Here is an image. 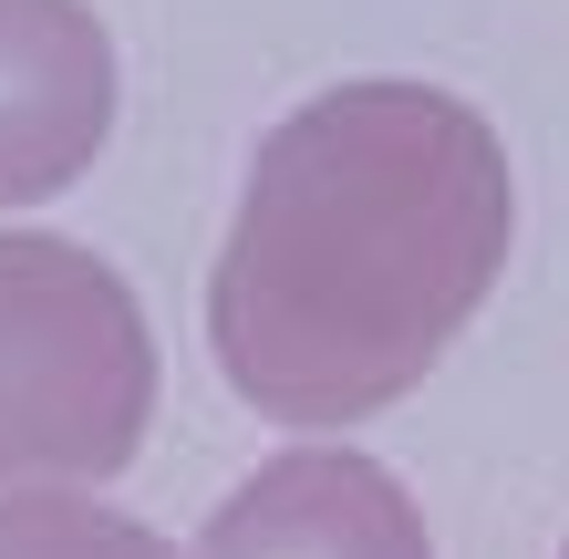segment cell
Here are the masks:
<instances>
[{
	"instance_id": "obj_4",
	"label": "cell",
	"mask_w": 569,
	"mask_h": 559,
	"mask_svg": "<svg viewBox=\"0 0 569 559\" xmlns=\"http://www.w3.org/2000/svg\"><path fill=\"white\" fill-rule=\"evenodd\" d=\"M197 559H435L405 477L352 446H280L197 529Z\"/></svg>"
},
{
	"instance_id": "obj_2",
	"label": "cell",
	"mask_w": 569,
	"mask_h": 559,
	"mask_svg": "<svg viewBox=\"0 0 569 559\" xmlns=\"http://www.w3.org/2000/svg\"><path fill=\"white\" fill-rule=\"evenodd\" d=\"M156 425L146 301L42 228H0V498L124 477Z\"/></svg>"
},
{
	"instance_id": "obj_3",
	"label": "cell",
	"mask_w": 569,
	"mask_h": 559,
	"mask_svg": "<svg viewBox=\"0 0 569 559\" xmlns=\"http://www.w3.org/2000/svg\"><path fill=\"white\" fill-rule=\"evenodd\" d=\"M114 136V31L83 0H0V208L62 197Z\"/></svg>"
},
{
	"instance_id": "obj_6",
	"label": "cell",
	"mask_w": 569,
	"mask_h": 559,
	"mask_svg": "<svg viewBox=\"0 0 569 559\" xmlns=\"http://www.w3.org/2000/svg\"><path fill=\"white\" fill-rule=\"evenodd\" d=\"M559 559H569V549H559Z\"/></svg>"
},
{
	"instance_id": "obj_1",
	"label": "cell",
	"mask_w": 569,
	"mask_h": 559,
	"mask_svg": "<svg viewBox=\"0 0 569 559\" xmlns=\"http://www.w3.org/2000/svg\"><path fill=\"white\" fill-rule=\"evenodd\" d=\"M518 177L435 83H331L249 156L208 270V352L270 425H362L446 363L508 270Z\"/></svg>"
},
{
	"instance_id": "obj_5",
	"label": "cell",
	"mask_w": 569,
	"mask_h": 559,
	"mask_svg": "<svg viewBox=\"0 0 569 559\" xmlns=\"http://www.w3.org/2000/svg\"><path fill=\"white\" fill-rule=\"evenodd\" d=\"M0 559H187V549L73 487H31V498H0Z\"/></svg>"
}]
</instances>
